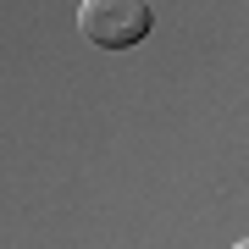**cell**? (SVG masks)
<instances>
[{
    "instance_id": "6da1fadb",
    "label": "cell",
    "mask_w": 249,
    "mask_h": 249,
    "mask_svg": "<svg viewBox=\"0 0 249 249\" xmlns=\"http://www.w3.org/2000/svg\"><path fill=\"white\" fill-rule=\"evenodd\" d=\"M155 6L150 0H83L78 6V34L94 50H133L150 39Z\"/></svg>"
},
{
    "instance_id": "7a4b0ae2",
    "label": "cell",
    "mask_w": 249,
    "mask_h": 249,
    "mask_svg": "<svg viewBox=\"0 0 249 249\" xmlns=\"http://www.w3.org/2000/svg\"><path fill=\"white\" fill-rule=\"evenodd\" d=\"M232 249H249V238H238V244H232Z\"/></svg>"
}]
</instances>
